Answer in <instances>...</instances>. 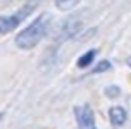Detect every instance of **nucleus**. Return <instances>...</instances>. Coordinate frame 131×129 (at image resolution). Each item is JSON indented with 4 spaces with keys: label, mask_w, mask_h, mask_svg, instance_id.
<instances>
[{
    "label": "nucleus",
    "mask_w": 131,
    "mask_h": 129,
    "mask_svg": "<svg viewBox=\"0 0 131 129\" xmlns=\"http://www.w3.org/2000/svg\"><path fill=\"white\" fill-rule=\"evenodd\" d=\"M50 21L52 19H50L48 14H40L31 24H28L24 29H21L16 34V40H14L16 46L21 48V50H31V48H35L48 33Z\"/></svg>",
    "instance_id": "1"
},
{
    "label": "nucleus",
    "mask_w": 131,
    "mask_h": 129,
    "mask_svg": "<svg viewBox=\"0 0 131 129\" xmlns=\"http://www.w3.org/2000/svg\"><path fill=\"white\" fill-rule=\"evenodd\" d=\"M36 5H38V0H29L26 5L23 9H19L17 12L10 14V16H0V34H7V33L14 31L36 9Z\"/></svg>",
    "instance_id": "2"
},
{
    "label": "nucleus",
    "mask_w": 131,
    "mask_h": 129,
    "mask_svg": "<svg viewBox=\"0 0 131 129\" xmlns=\"http://www.w3.org/2000/svg\"><path fill=\"white\" fill-rule=\"evenodd\" d=\"M74 117L79 129H97L95 126V115L90 105H79L74 107Z\"/></svg>",
    "instance_id": "3"
},
{
    "label": "nucleus",
    "mask_w": 131,
    "mask_h": 129,
    "mask_svg": "<svg viewBox=\"0 0 131 129\" xmlns=\"http://www.w3.org/2000/svg\"><path fill=\"white\" fill-rule=\"evenodd\" d=\"M109 121L114 127H123L128 121V112H126L123 107H117V105H114L109 109Z\"/></svg>",
    "instance_id": "4"
},
{
    "label": "nucleus",
    "mask_w": 131,
    "mask_h": 129,
    "mask_svg": "<svg viewBox=\"0 0 131 129\" xmlns=\"http://www.w3.org/2000/svg\"><path fill=\"white\" fill-rule=\"evenodd\" d=\"M97 48H92V50H86L81 57L78 58V62H76V65H78L79 69H86V67H90V64H92L93 60H95V57H97Z\"/></svg>",
    "instance_id": "5"
},
{
    "label": "nucleus",
    "mask_w": 131,
    "mask_h": 129,
    "mask_svg": "<svg viewBox=\"0 0 131 129\" xmlns=\"http://www.w3.org/2000/svg\"><path fill=\"white\" fill-rule=\"evenodd\" d=\"M81 0H55V7L59 10H71L78 5Z\"/></svg>",
    "instance_id": "6"
},
{
    "label": "nucleus",
    "mask_w": 131,
    "mask_h": 129,
    "mask_svg": "<svg viewBox=\"0 0 131 129\" xmlns=\"http://www.w3.org/2000/svg\"><path fill=\"white\" fill-rule=\"evenodd\" d=\"M111 67H112V64L109 62V60H100L95 67L92 69V72L93 74H100V72H107V71H111Z\"/></svg>",
    "instance_id": "7"
},
{
    "label": "nucleus",
    "mask_w": 131,
    "mask_h": 129,
    "mask_svg": "<svg viewBox=\"0 0 131 129\" xmlns=\"http://www.w3.org/2000/svg\"><path fill=\"white\" fill-rule=\"evenodd\" d=\"M104 93L107 98H117L121 95V88L116 86V84H111V86H105L104 88Z\"/></svg>",
    "instance_id": "8"
},
{
    "label": "nucleus",
    "mask_w": 131,
    "mask_h": 129,
    "mask_svg": "<svg viewBox=\"0 0 131 129\" xmlns=\"http://www.w3.org/2000/svg\"><path fill=\"white\" fill-rule=\"evenodd\" d=\"M128 65L131 67V55H129V58H128Z\"/></svg>",
    "instance_id": "9"
},
{
    "label": "nucleus",
    "mask_w": 131,
    "mask_h": 129,
    "mask_svg": "<svg viewBox=\"0 0 131 129\" xmlns=\"http://www.w3.org/2000/svg\"><path fill=\"white\" fill-rule=\"evenodd\" d=\"M0 117H2V114H0Z\"/></svg>",
    "instance_id": "10"
}]
</instances>
